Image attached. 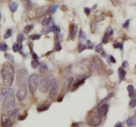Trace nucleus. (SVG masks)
I'll return each mask as SVG.
<instances>
[{
  "label": "nucleus",
  "mask_w": 136,
  "mask_h": 127,
  "mask_svg": "<svg viewBox=\"0 0 136 127\" xmlns=\"http://www.w3.org/2000/svg\"><path fill=\"white\" fill-rule=\"evenodd\" d=\"M15 70L12 65L5 63L2 69V76L4 86L9 87L12 85L14 80Z\"/></svg>",
  "instance_id": "obj_1"
},
{
  "label": "nucleus",
  "mask_w": 136,
  "mask_h": 127,
  "mask_svg": "<svg viewBox=\"0 0 136 127\" xmlns=\"http://www.w3.org/2000/svg\"><path fill=\"white\" fill-rule=\"evenodd\" d=\"M53 81V76L50 74L43 75L39 77V91L43 93L48 92L49 89L51 88Z\"/></svg>",
  "instance_id": "obj_2"
},
{
  "label": "nucleus",
  "mask_w": 136,
  "mask_h": 127,
  "mask_svg": "<svg viewBox=\"0 0 136 127\" xmlns=\"http://www.w3.org/2000/svg\"><path fill=\"white\" fill-rule=\"evenodd\" d=\"M15 106V97L13 93L4 98L2 108L3 110L5 111L13 108Z\"/></svg>",
  "instance_id": "obj_3"
},
{
  "label": "nucleus",
  "mask_w": 136,
  "mask_h": 127,
  "mask_svg": "<svg viewBox=\"0 0 136 127\" xmlns=\"http://www.w3.org/2000/svg\"><path fill=\"white\" fill-rule=\"evenodd\" d=\"M39 83V77L37 74L31 75L28 80L29 89L31 94H34L35 92L36 91Z\"/></svg>",
  "instance_id": "obj_4"
},
{
  "label": "nucleus",
  "mask_w": 136,
  "mask_h": 127,
  "mask_svg": "<svg viewBox=\"0 0 136 127\" xmlns=\"http://www.w3.org/2000/svg\"><path fill=\"white\" fill-rule=\"evenodd\" d=\"M27 79V71L25 69H20L17 73V81L16 83L17 85L21 87L25 85L26 81Z\"/></svg>",
  "instance_id": "obj_5"
},
{
  "label": "nucleus",
  "mask_w": 136,
  "mask_h": 127,
  "mask_svg": "<svg viewBox=\"0 0 136 127\" xmlns=\"http://www.w3.org/2000/svg\"><path fill=\"white\" fill-rule=\"evenodd\" d=\"M59 87H60V81L59 78H57L54 80L53 82V84L50 88V93H49V98L52 101H55L57 98L59 91Z\"/></svg>",
  "instance_id": "obj_6"
},
{
  "label": "nucleus",
  "mask_w": 136,
  "mask_h": 127,
  "mask_svg": "<svg viewBox=\"0 0 136 127\" xmlns=\"http://www.w3.org/2000/svg\"><path fill=\"white\" fill-rule=\"evenodd\" d=\"M102 120V116H100V115H99L98 114L96 113V115H95L94 116L92 117L91 118L88 120L87 124H88V125L90 127H97L101 124Z\"/></svg>",
  "instance_id": "obj_7"
},
{
  "label": "nucleus",
  "mask_w": 136,
  "mask_h": 127,
  "mask_svg": "<svg viewBox=\"0 0 136 127\" xmlns=\"http://www.w3.org/2000/svg\"><path fill=\"white\" fill-rule=\"evenodd\" d=\"M27 89L25 85L21 86L19 87V89L17 91V98L20 101H24L25 98L27 96Z\"/></svg>",
  "instance_id": "obj_8"
},
{
  "label": "nucleus",
  "mask_w": 136,
  "mask_h": 127,
  "mask_svg": "<svg viewBox=\"0 0 136 127\" xmlns=\"http://www.w3.org/2000/svg\"><path fill=\"white\" fill-rule=\"evenodd\" d=\"M92 60V61L94 63L95 67H96V70L97 72L100 73V71L103 70L104 63L100 57H98V56H94Z\"/></svg>",
  "instance_id": "obj_9"
},
{
  "label": "nucleus",
  "mask_w": 136,
  "mask_h": 127,
  "mask_svg": "<svg viewBox=\"0 0 136 127\" xmlns=\"http://www.w3.org/2000/svg\"><path fill=\"white\" fill-rule=\"evenodd\" d=\"M1 122H2V127H10L11 126V118L9 116H7L6 115H2Z\"/></svg>",
  "instance_id": "obj_10"
},
{
  "label": "nucleus",
  "mask_w": 136,
  "mask_h": 127,
  "mask_svg": "<svg viewBox=\"0 0 136 127\" xmlns=\"http://www.w3.org/2000/svg\"><path fill=\"white\" fill-rule=\"evenodd\" d=\"M108 105L106 103H104L102 105H99L98 110H97V114L102 116V117L105 116L107 113V110H108Z\"/></svg>",
  "instance_id": "obj_11"
},
{
  "label": "nucleus",
  "mask_w": 136,
  "mask_h": 127,
  "mask_svg": "<svg viewBox=\"0 0 136 127\" xmlns=\"http://www.w3.org/2000/svg\"><path fill=\"white\" fill-rule=\"evenodd\" d=\"M72 81H73V78L72 77H68L65 79L63 82V84H62V91L64 92H67L69 90L71 85L72 84Z\"/></svg>",
  "instance_id": "obj_12"
},
{
  "label": "nucleus",
  "mask_w": 136,
  "mask_h": 127,
  "mask_svg": "<svg viewBox=\"0 0 136 127\" xmlns=\"http://www.w3.org/2000/svg\"><path fill=\"white\" fill-rule=\"evenodd\" d=\"M48 9H49V7H48V6H47V5H45V6H41V7H39L36 11L37 17H40L44 16V15L47 12Z\"/></svg>",
  "instance_id": "obj_13"
},
{
  "label": "nucleus",
  "mask_w": 136,
  "mask_h": 127,
  "mask_svg": "<svg viewBox=\"0 0 136 127\" xmlns=\"http://www.w3.org/2000/svg\"><path fill=\"white\" fill-rule=\"evenodd\" d=\"M85 80H86V79H76V81H74V82L73 83V84H72V89H71V91H74L76 89H77L79 87H80L81 85L84 84Z\"/></svg>",
  "instance_id": "obj_14"
},
{
  "label": "nucleus",
  "mask_w": 136,
  "mask_h": 127,
  "mask_svg": "<svg viewBox=\"0 0 136 127\" xmlns=\"http://www.w3.org/2000/svg\"><path fill=\"white\" fill-rule=\"evenodd\" d=\"M78 32V27L76 25H73L71 27V31H70V34H69V37L72 40L75 39L76 37V34Z\"/></svg>",
  "instance_id": "obj_15"
},
{
  "label": "nucleus",
  "mask_w": 136,
  "mask_h": 127,
  "mask_svg": "<svg viewBox=\"0 0 136 127\" xmlns=\"http://www.w3.org/2000/svg\"><path fill=\"white\" fill-rule=\"evenodd\" d=\"M14 93L13 90L9 88H5L4 89L2 90V100L3 98H5L6 96H7L9 94H12Z\"/></svg>",
  "instance_id": "obj_16"
},
{
  "label": "nucleus",
  "mask_w": 136,
  "mask_h": 127,
  "mask_svg": "<svg viewBox=\"0 0 136 127\" xmlns=\"http://www.w3.org/2000/svg\"><path fill=\"white\" fill-rule=\"evenodd\" d=\"M61 49H62V46L60 45L59 39L57 35H56L55 37V50L56 51H60Z\"/></svg>",
  "instance_id": "obj_17"
},
{
  "label": "nucleus",
  "mask_w": 136,
  "mask_h": 127,
  "mask_svg": "<svg viewBox=\"0 0 136 127\" xmlns=\"http://www.w3.org/2000/svg\"><path fill=\"white\" fill-rule=\"evenodd\" d=\"M90 61L87 60V59H84V60L81 61L80 63H78V66L82 69H85V68H88L90 64Z\"/></svg>",
  "instance_id": "obj_18"
},
{
  "label": "nucleus",
  "mask_w": 136,
  "mask_h": 127,
  "mask_svg": "<svg viewBox=\"0 0 136 127\" xmlns=\"http://www.w3.org/2000/svg\"><path fill=\"white\" fill-rule=\"evenodd\" d=\"M126 124H127L128 126L129 127L134 126L136 124V118L134 117H130L129 119H128L127 122H126Z\"/></svg>",
  "instance_id": "obj_19"
},
{
  "label": "nucleus",
  "mask_w": 136,
  "mask_h": 127,
  "mask_svg": "<svg viewBox=\"0 0 136 127\" xmlns=\"http://www.w3.org/2000/svg\"><path fill=\"white\" fill-rule=\"evenodd\" d=\"M21 3L25 8L27 9V10H31V7H32L31 0H21Z\"/></svg>",
  "instance_id": "obj_20"
},
{
  "label": "nucleus",
  "mask_w": 136,
  "mask_h": 127,
  "mask_svg": "<svg viewBox=\"0 0 136 127\" xmlns=\"http://www.w3.org/2000/svg\"><path fill=\"white\" fill-rule=\"evenodd\" d=\"M50 107V105H42L39 106L37 108V111L39 112H44L47 110Z\"/></svg>",
  "instance_id": "obj_21"
},
{
  "label": "nucleus",
  "mask_w": 136,
  "mask_h": 127,
  "mask_svg": "<svg viewBox=\"0 0 136 127\" xmlns=\"http://www.w3.org/2000/svg\"><path fill=\"white\" fill-rule=\"evenodd\" d=\"M22 47L23 45L21 43H14L13 45V51L14 52H19L22 49Z\"/></svg>",
  "instance_id": "obj_22"
},
{
  "label": "nucleus",
  "mask_w": 136,
  "mask_h": 127,
  "mask_svg": "<svg viewBox=\"0 0 136 127\" xmlns=\"http://www.w3.org/2000/svg\"><path fill=\"white\" fill-rule=\"evenodd\" d=\"M118 75H119V78H120V81H122L123 79H124L125 76L126 75V72L125 71L124 69L122 67H120L119 69H118Z\"/></svg>",
  "instance_id": "obj_23"
},
{
  "label": "nucleus",
  "mask_w": 136,
  "mask_h": 127,
  "mask_svg": "<svg viewBox=\"0 0 136 127\" xmlns=\"http://www.w3.org/2000/svg\"><path fill=\"white\" fill-rule=\"evenodd\" d=\"M53 23V19H52V18L50 17H46V18H45V19H43V21H42V24H43L44 26L47 27V26L49 25H50V23Z\"/></svg>",
  "instance_id": "obj_24"
},
{
  "label": "nucleus",
  "mask_w": 136,
  "mask_h": 127,
  "mask_svg": "<svg viewBox=\"0 0 136 127\" xmlns=\"http://www.w3.org/2000/svg\"><path fill=\"white\" fill-rule=\"evenodd\" d=\"M95 19H96V22H100L101 21L104 20V17L103 14L100 12V11H98V12L96 13V15H95Z\"/></svg>",
  "instance_id": "obj_25"
},
{
  "label": "nucleus",
  "mask_w": 136,
  "mask_h": 127,
  "mask_svg": "<svg viewBox=\"0 0 136 127\" xmlns=\"http://www.w3.org/2000/svg\"><path fill=\"white\" fill-rule=\"evenodd\" d=\"M19 112V109L17 108V109H12V110H9L8 111V115L9 116L10 118H15L16 115H17Z\"/></svg>",
  "instance_id": "obj_26"
},
{
  "label": "nucleus",
  "mask_w": 136,
  "mask_h": 127,
  "mask_svg": "<svg viewBox=\"0 0 136 127\" xmlns=\"http://www.w3.org/2000/svg\"><path fill=\"white\" fill-rule=\"evenodd\" d=\"M48 70V67L45 63H41L39 66V71L41 73H45Z\"/></svg>",
  "instance_id": "obj_27"
},
{
  "label": "nucleus",
  "mask_w": 136,
  "mask_h": 127,
  "mask_svg": "<svg viewBox=\"0 0 136 127\" xmlns=\"http://www.w3.org/2000/svg\"><path fill=\"white\" fill-rule=\"evenodd\" d=\"M53 25L50 26H47V27H45L43 28V30H42V32H43V34H48L50 32H53Z\"/></svg>",
  "instance_id": "obj_28"
},
{
  "label": "nucleus",
  "mask_w": 136,
  "mask_h": 127,
  "mask_svg": "<svg viewBox=\"0 0 136 127\" xmlns=\"http://www.w3.org/2000/svg\"><path fill=\"white\" fill-rule=\"evenodd\" d=\"M17 7H18V4L16 2H13L9 5V8L10 10L12 11L13 13H15L16 11L17 10Z\"/></svg>",
  "instance_id": "obj_29"
},
{
  "label": "nucleus",
  "mask_w": 136,
  "mask_h": 127,
  "mask_svg": "<svg viewBox=\"0 0 136 127\" xmlns=\"http://www.w3.org/2000/svg\"><path fill=\"white\" fill-rule=\"evenodd\" d=\"M25 39V38L24 34H23V33H19V34H18V35H17V43H21L23 41H24Z\"/></svg>",
  "instance_id": "obj_30"
},
{
  "label": "nucleus",
  "mask_w": 136,
  "mask_h": 127,
  "mask_svg": "<svg viewBox=\"0 0 136 127\" xmlns=\"http://www.w3.org/2000/svg\"><path fill=\"white\" fill-rule=\"evenodd\" d=\"M127 89H128V93H129V96H132L133 93H134V87L133 85H129L127 87Z\"/></svg>",
  "instance_id": "obj_31"
},
{
  "label": "nucleus",
  "mask_w": 136,
  "mask_h": 127,
  "mask_svg": "<svg viewBox=\"0 0 136 127\" xmlns=\"http://www.w3.org/2000/svg\"><path fill=\"white\" fill-rule=\"evenodd\" d=\"M86 39H87V36H86V34L85 33L84 31L80 30L79 33V39L82 40V41H84Z\"/></svg>",
  "instance_id": "obj_32"
},
{
  "label": "nucleus",
  "mask_w": 136,
  "mask_h": 127,
  "mask_svg": "<svg viewBox=\"0 0 136 127\" xmlns=\"http://www.w3.org/2000/svg\"><path fill=\"white\" fill-rule=\"evenodd\" d=\"M102 50H103V45H102V43H99L95 47V51L98 53H101L102 51Z\"/></svg>",
  "instance_id": "obj_33"
},
{
  "label": "nucleus",
  "mask_w": 136,
  "mask_h": 127,
  "mask_svg": "<svg viewBox=\"0 0 136 127\" xmlns=\"http://www.w3.org/2000/svg\"><path fill=\"white\" fill-rule=\"evenodd\" d=\"M60 31V28L58 26L56 25H53V32L54 33V34L55 35H58L59 34Z\"/></svg>",
  "instance_id": "obj_34"
},
{
  "label": "nucleus",
  "mask_w": 136,
  "mask_h": 127,
  "mask_svg": "<svg viewBox=\"0 0 136 127\" xmlns=\"http://www.w3.org/2000/svg\"><path fill=\"white\" fill-rule=\"evenodd\" d=\"M87 48L86 47V45H84V44H83L82 43H80L78 44V52L79 53H82L83 51H84Z\"/></svg>",
  "instance_id": "obj_35"
},
{
  "label": "nucleus",
  "mask_w": 136,
  "mask_h": 127,
  "mask_svg": "<svg viewBox=\"0 0 136 127\" xmlns=\"http://www.w3.org/2000/svg\"><path fill=\"white\" fill-rule=\"evenodd\" d=\"M33 27H34V25H28L25 27L24 31L25 33H29L30 31L33 29Z\"/></svg>",
  "instance_id": "obj_36"
},
{
  "label": "nucleus",
  "mask_w": 136,
  "mask_h": 127,
  "mask_svg": "<svg viewBox=\"0 0 136 127\" xmlns=\"http://www.w3.org/2000/svg\"><path fill=\"white\" fill-rule=\"evenodd\" d=\"M41 35L40 34H32L29 36L30 39L31 40H38L41 38Z\"/></svg>",
  "instance_id": "obj_37"
},
{
  "label": "nucleus",
  "mask_w": 136,
  "mask_h": 127,
  "mask_svg": "<svg viewBox=\"0 0 136 127\" xmlns=\"http://www.w3.org/2000/svg\"><path fill=\"white\" fill-rule=\"evenodd\" d=\"M39 65V63L38 60L33 59V60L31 61V67H33V69H37Z\"/></svg>",
  "instance_id": "obj_38"
},
{
  "label": "nucleus",
  "mask_w": 136,
  "mask_h": 127,
  "mask_svg": "<svg viewBox=\"0 0 136 127\" xmlns=\"http://www.w3.org/2000/svg\"><path fill=\"white\" fill-rule=\"evenodd\" d=\"M4 56H5V58L7 59H9V61H11L12 62V63H14V62H15V61H14L13 56L11 55V54L8 53H5V55H4Z\"/></svg>",
  "instance_id": "obj_39"
},
{
  "label": "nucleus",
  "mask_w": 136,
  "mask_h": 127,
  "mask_svg": "<svg viewBox=\"0 0 136 127\" xmlns=\"http://www.w3.org/2000/svg\"><path fill=\"white\" fill-rule=\"evenodd\" d=\"M113 46H114V47L115 49H120V50L123 49V43H119V42L114 43Z\"/></svg>",
  "instance_id": "obj_40"
},
{
  "label": "nucleus",
  "mask_w": 136,
  "mask_h": 127,
  "mask_svg": "<svg viewBox=\"0 0 136 127\" xmlns=\"http://www.w3.org/2000/svg\"><path fill=\"white\" fill-rule=\"evenodd\" d=\"M59 5H53V6L50 9V10H49V13H50V14L55 13L56 12V11L57 10V9L59 8Z\"/></svg>",
  "instance_id": "obj_41"
},
{
  "label": "nucleus",
  "mask_w": 136,
  "mask_h": 127,
  "mask_svg": "<svg viewBox=\"0 0 136 127\" xmlns=\"http://www.w3.org/2000/svg\"><path fill=\"white\" fill-rule=\"evenodd\" d=\"M11 35H12V30L11 29H9L7 31V32L4 35V38L5 39H8V38H9L11 36Z\"/></svg>",
  "instance_id": "obj_42"
},
{
  "label": "nucleus",
  "mask_w": 136,
  "mask_h": 127,
  "mask_svg": "<svg viewBox=\"0 0 136 127\" xmlns=\"http://www.w3.org/2000/svg\"><path fill=\"white\" fill-rule=\"evenodd\" d=\"M7 48H8V46H7V45L6 43H4V42L1 43L0 49H1V50H2V51H5L7 49Z\"/></svg>",
  "instance_id": "obj_43"
},
{
  "label": "nucleus",
  "mask_w": 136,
  "mask_h": 127,
  "mask_svg": "<svg viewBox=\"0 0 136 127\" xmlns=\"http://www.w3.org/2000/svg\"><path fill=\"white\" fill-rule=\"evenodd\" d=\"M109 37H110V36H109L106 33L104 34V37H103V39H102V43H108L109 41Z\"/></svg>",
  "instance_id": "obj_44"
},
{
  "label": "nucleus",
  "mask_w": 136,
  "mask_h": 127,
  "mask_svg": "<svg viewBox=\"0 0 136 127\" xmlns=\"http://www.w3.org/2000/svg\"><path fill=\"white\" fill-rule=\"evenodd\" d=\"M94 47L93 43H92L90 41H87V44H86V47L87 49H92Z\"/></svg>",
  "instance_id": "obj_45"
},
{
  "label": "nucleus",
  "mask_w": 136,
  "mask_h": 127,
  "mask_svg": "<svg viewBox=\"0 0 136 127\" xmlns=\"http://www.w3.org/2000/svg\"><path fill=\"white\" fill-rule=\"evenodd\" d=\"M129 106H130L131 108H134L136 106V99H135V98L131 99L130 103H129Z\"/></svg>",
  "instance_id": "obj_46"
},
{
  "label": "nucleus",
  "mask_w": 136,
  "mask_h": 127,
  "mask_svg": "<svg viewBox=\"0 0 136 127\" xmlns=\"http://www.w3.org/2000/svg\"><path fill=\"white\" fill-rule=\"evenodd\" d=\"M106 33L109 36H111V35L114 33V30H113V29H112L111 27H108V29H107Z\"/></svg>",
  "instance_id": "obj_47"
},
{
  "label": "nucleus",
  "mask_w": 136,
  "mask_h": 127,
  "mask_svg": "<svg viewBox=\"0 0 136 127\" xmlns=\"http://www.w3.org/2000/svg\"><path fill=\"white\" fill-rule=\"evenodd\" d=\"M111 1L114 6H118L119 5H120V2L119 0H111Z\"/></svg>",
  "instance_id": "obj_48"
},
{
  "label": "nucleus",
  "mask_w": 136,
  "mask_h": 127,
  "mask_svg": "<svg viewBox=\"0 0 136 127\" xmlns=\"http://www.w3.org/2000/svg\"><path fill=\"white\" fill-rule=\"evenodd\" d=\"M84 12H85V13L87 15V16H89L90 13V12H91V10H90V9L88 8V7H85Z\"/></svg>",
  "instance_id": "obj_49"
},
{
  "label": "nucleus",
  "mask_w": 136,
  "mask_h": 127,
  "mask_svg": "<svg viewBox=\"0 0 136 127\" xmlns=\"http://www.w3.org/2000/svg\"><path fill=\"white\" fill-rule=\"evenodd\" d=\"M129 21H130V20H129V19H128V20L126 21V22H125V23L124 24V25H123L124 28H126V29H127V28L128 27V26H129Z\"/></svg>",
  "instance_id": "obj_50"
},
{
  "label": "nucleus",
  "mask_w": 136,
  "mask_h": 127,
  "mask_svg": "<svg viewBox=\"0 0 136 127\" xmlns=\"http://www.w3.org/2000/svg\"><path fill=\"white\" fill-rule=\"evenodd\" d=\"M109 60L110 61V62L112 63H116V60H115V59L114 58L113 56H110Z\"/></svg>",
  "instance_id": "obj_51"
},
{
  "label": "nucleus",
  "mask_w": 136,
  "mask_h": 127,
  "mask_svg": "<svg viewBox=\"0 0 136 127\" xmlns=\"http://www.w3.org/2000/svg\"><path fill=\"white\" fill-rule=\"evenodd\" d=\"M27 113L25 114L24 115H22V116H19V118H18V119H19V120H24V119H25L26 117H27Z\"/></svg>",
  "instance_id": "obj_52"
},
{
  "label": "nucleus",
  "mask_w": 136,
  "mask_h": 127,
  "mask_svg": "<svg viewBox=\"0 0 136 127\" xmlns=\"http://www.w3.org/2000/svg\"><path fill=\"white\" fill-rule=\"evenodd\" d=\"M128 66V61H124L123 62V63H122V67L123 68H127Z\"/></svg>",
  "instance_id": "obj_53"
},
{
  "label": "nucleus",
  "mask_w": 136,
  "mask_h": 127,
  "mask_svg": "<svg viewBox=\"0 0 136 127\" xmlns=\"http://www.w3.org/2000/svg\"><path fill=\"white\" fill-rule=\"evenodd\" d=\"M122 122H117V123L115 124V125L114 126V127H122Z\"/></svg>",
  "instance_id": "obj_54"
},
{
  "label": "nucleus",
  "mask_w": 136,
  "mask_h": 127,
  "mask_svg": "<svg viewBox=\"0 0 136 127\" xmlns=\"http://www.w3.org/2000/svg\"><path fill=\"white\" fill-rule=\"evenodd\" d=\"M72 127H79L76 123H73L72 125Z\"/></svg>",
  "instance_id": "obj_55"
},
{
  "label": "nucleus",
  "mask_w": 136,
  "mask_h": 127,
  "mask_svg": "<svg viewBox=\"0 0 136 127\" xmlns=\"http://www.w3.org/2000/svg\"><path fill=\"white\" fill-rule=\"evenodd\" d=\"M9 0H1V2H8Z\"/></svg>",
  "instance_id": "obj_56"
},
{
  "label": "nucleus",
  "mask_w": 136,
  "mask_h": 127,
  "mask_svg": "<svg viewBox=\"0 0 136 127\" xmlns=\"http://www.w3.org/2000/svg\"><path fill=\"white\" fill-rule=\"evenodd\" d=\"M135 96L136 97V91H135Z\"/></svg>",
  "instance_id": "obj_57"
},
{
  "label": "nucleus",
  "mask_w": 136,
  "mask_h": 127,
  "mask_svg": "<svg viewBox=\"0 0 136 127\" xmlns=\"http://www.w3.org/2000/svg\"><path fill=\"white\" fill-rule=\"evenodd\" d=\"M47 1H50V0H47Z\"/></svg>",
  "instance_id": "obj_58"
}]
</instances>
